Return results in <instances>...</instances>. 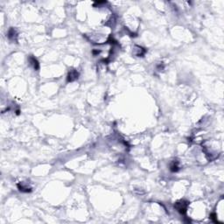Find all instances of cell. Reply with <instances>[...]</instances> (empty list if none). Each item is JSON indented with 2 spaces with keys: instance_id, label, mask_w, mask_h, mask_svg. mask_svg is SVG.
<instances>
[{
  "instance_id": "obj_6",
  "label": "cell",
  "mask_w": 224,
  "mask_h": 224,
  "mask_svg": "<svg viewBox=\"0 0 224 224\" xmlns=\"http://www.w3.org/2000/svg\"><path fill=\"white\" fill-rule=\"evenodd\" d=\"M145 53H146V50L144 48H143V47H141L139 46H135V47H134V53H135L136 56L142 57Z\"/></svg>"
},
{
  "instance_id": "obj_2",
  "label": "cell",
  "mask_w": 224,
  "mask_h": 224,
  "mask_svg": "<svg viewBox=\"0 0 224 224\" xmlns=\"http://www.w3.org/2000/svg\"><path fill=\"white\" fill-rule=\"evenodd\" d=\"M79 77V73L77 72V70L75 69H71L68 74L67 76V82H73L75 80H77Z\"/></svg>"
},
{
  "instance_id": "obj_5",
  "label": "cell",
  "mask_w": 224,
  "mask_h": 224,
  "mask_svg": "<svg viewBox=\"0 0 224 224\" xmlns=\"http://www.w3.org/2000/svg\"><path fill=\"white\" fill-rule=\"evenodd\" d=\"M29 62H30V64L33 66V68H34V70L38 71V70L39 69V63L38 60L35 58L34 55H31V56L29 57Z\"/></svg>"
},
{
  "instance_id": "obj_4",
  "label": "cell",
  "mask_w": 224,
  "mask_h": 224,
  "mask_svg": "<svg viewBox=\"0 0 224 224\" xmlns=\"http://www.w3.org/2000/svg\"><path fill=\"white\" fill-rule=\"evenodd\" d=\"M7 36H8V39L11 40V41H17V38H18V32L17 30L13 27L10 28L9 31H8V34H7Z\"/></svg>"
},
{
  "instance_id": "obj_1",
  "label": "cell",
  "mask_w": 224,
  "mask_h": 224,
  "mask_svg": "<svg viewBox=\"0 0 224 224\" xmlns=\"http://www.w3.org/2000/svg\"><path fill=\"white\" fill-rule=\"evenodd\" d=\"M189 205V202L187 201H184V200H180L179 201H177L175 204H174V207L175 209L181 215H185L187 213V210H188V207Z\"/></svg>"
},
{
  "instance_id": "obj_7",
  "label": "cell",
  "mask_w": 224,
  "mask_h": 224,
  "mask_svg": "<svg viewBox=\"0 0 224 224\" xmlns=\"http://www.w3.org/2000/svg\"><path fill=\"white\" fill-rule=\"evenodd\" d=\"M170 170L172 172H177L179 170V161L177 160H173L170 164Z\"/></svg>"
},
{
  "instance_id": "obj_8",
  "label": "cell",
  "mask_w": 224,
  "mask_h": 224,
  "mask_svg": "<svg viewBox=\"0 0 224 224\" xmlns=\"http://www.w3.org/2000/svg\"><path fill=\"white\" fill-rule=\"evenodd\" d=\"M210 218L215 222V223H217V219H216V215L215 214V213H213V214H211L210 215Z\"/></svg>"
},
{
  "instance_id": "obj_3",
  "label": "cell",
  "mask_w": 224,
  "mask_h": 224,
  "mask_svg": "<svg viewBox=\"0 0 224 224\" xmlns=\"http://www.w3.org/2000/svg\"><path fill=\"white\" fill-rule=\"evenodd\" d=\"M17 187L20 192L23 193H30L32 192V188L26 182H19L17 184Z\"/></svg>"
}]
</instances>
